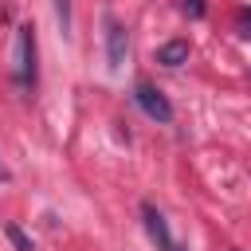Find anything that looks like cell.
Here are the masks:
<instances>
[{
  "instance_id": "6da1fadb",
  "label": "cell",
  "mask_w": 251,
  "mask_h": 251,
  "mask_svg": "<svg viewBox=\"0 0 251 251\" xmlns=\"http://www.w3.org/2000/svg\"><path fill=\"white\" fill-rule=\"evenodd\" d=\"M16 82L20 86L35 82V31L27 24L16 31Z\"/></svg>"
},
{
  "instance_id": "7a4b0ae2",
  "label": "cell",
  "mask_w": 251,
  "mask_h": 251,
  "mask_svg": "<svg viewBox=\"0 0 251 251\" xmlns=\"http://www.w3.org/2000/svg\"><path fill=\"white\" fill-rule=\"evenodd\" d=\"M133 98H137V106H141L153 122H161V126H165V122H173V106H169V98H165L157 86L137 82V86H133Z\"/></svg>"
},
{
  "instance_id": "3957f363",
  "label": "cell",
  "mask_w": 251,
  "mask_h": 251,
  "mask_svg": "<svg viewBox=\"0 0 251 251\" xmlns=\"http://www.w3.org/2000/svg\"><path fill=\"white\" fill-rule=\"evenodd\" d=\"M126 47H129L126 27H122L118 20H106V59H110V71H122V63H126Z\"/></svg>"
},
{
  "instance_id": "277c9868",
  "label": "cell",
  "mask_w": 251,
  "mask_h": 251,
  "mask_svg": "<svg viewBox=\"0 0 251 251\" xmlns=\"http://www.w3.org/2000/svg\"><path fill=\"white\" fill-rule=\"evenodd\" d=\"M141 216H145V231H149V239H153L161 251H176V239L169 235V224H165V216H161L153 204H145V208H141Z\"/></svg>"
},
{
  "instance_id": "5b68a950",
  "label": "cell",
  "mask_w": 251,
  "mask_h": 251,
  "mask_svg": "<svg viewBox=\"0 0 251 251\" xmlns=\"http://www.w3.org/2000/svg\"><path fill=\"white\" fill-rule=\"evenodd\" d=\"M157 63H161V67H180V63H188V43H184V39L161 43V47H157Z\"/></svg>"
},
{
  "instance_id": "8992f818",
  "label": "cell",
  "mask_w": 251,
  "mask_h": 251,
  "mask_svg": "<svg viewBox=\"0 0 251 251\" xmlns=\"http://www.w3.org/2000/svg\"><path fill=\"white\" fill-rule=\"evenodd\" d=\"M55 20H59V27L67 35L71 31V0H55Z\"/></svg>"
},
{
  "instance_id": "52a82bcc",
  "label": "cell",
  "mask_w": 251,
  "mask_h": 251,
  "mask_svg": "<svg viewBox=\"0 0 251 251\" xmlns=\"http://www.w3.org/2000/svg\"><path fill=\"white\" fill-rule=\"evenodd\" d=\"M8 239L16 243V251H31V243H27V235H24L20 227H8Z\"/></svg>"
},
{
  "instance_id": "ba28073f",
  "label": "cell",
  "mask_w": 251,
  "mask_h": 251,
  "mask_svg": "<svg viewBox=\"0 0 251 251\" xmlns=\"http://www.w3.org/2000/svg\"><path fill=\"white\" fill-rule=\"evenodd\" d=\"M184 12L188 16H204V0H184Z\"/></svg>"
}]
</instances>
